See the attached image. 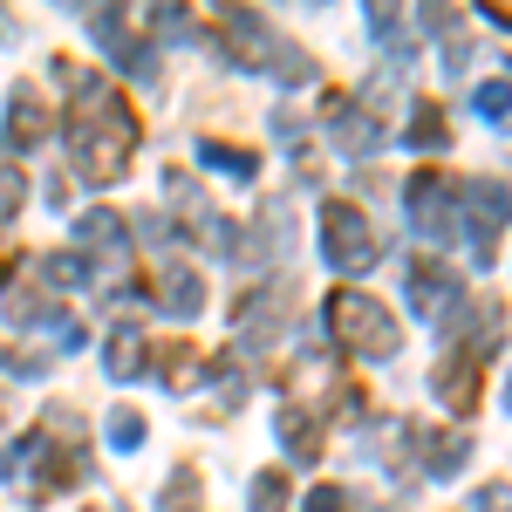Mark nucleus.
Instances as JSON below:
<instances>
[{"label":"nucleus","instance_id":"423d86ee","mask_svg":"<svg viewBox=\"0 0 512 512\" xmlns=\"http://www.w3.org/2000/svg\"><path fill=\"white\" fill-rule=\"evenodd\" d=\"M506 396H512V390H506Z\"/></svg>","mask_w":512,"mask_h":512},{"label":"nucleus","instance_id":"20e7f679","mask_svg":"<svg viewBox=\"0 0 512 512\" xmlns=\"http://www.w3.org/2000/svg\"><path fill=\"white\" fill-rule=\"evenodd\" d=\"M21 205V171H0V219Z\"/></svg>","mask_w":512,"mask_h":512},{"label":"nucleus","instance_id":"f03ea898","mask_svg":"<svg viewBox=\"0 0 512 512\" xmlns=\"http://www.w3.org/2000/svg\"><path fill=\"white\" fill-rule=\"evenodd\" d=\"M335 328H342V342H355L362 355H390L396 349V321L369 301V294H335Z\"/></svg>","mask_w":512,"mask_h":512},{"label":"nucleus","instance_id":"39448f33","mask_svg":"<svg viewBox=\"0 0 512 512\" xmlns=\"http://www.w3.org/2000/svg\"><path fill=\"white\" fill-rule=\"evenodd\" d=\"M506 103H512L506 82H485V89H478V110H506Z\"/></svg>","mask_w":512,"mask_h":512},{"label":"nucleus","instance_id":"7ed1b4c3","mask_svg":"<svg viewBox=\"0 0 512 512\" xmlns=\"http://www.w3.org/2000/svg\"><path fill=\"white\" fill-rule=\"evenodd\" d=\"M328 260H335L342 274H362V267L376 260V239L362 226V212H349V205H328Z\"/></svg>","mask_w":512,"mask_h":512},{"label":"nucleus","instance_id":"f257e3e1","mask_svg":"<svg viewBox=\"0 0 512 512\" xmlns=\"http://www.w3.org/2000/svg\"><path fill=\"white\" fill-rule=\"evenodd\" d=\"M69 144H76L82 178L110 185V178H123V164H130L137 117H130V110L117 103V89H103V82H82V103H76V117H69Z\"/></svg>","mask_w":512,"mask_h":512}]
</instances>
